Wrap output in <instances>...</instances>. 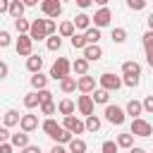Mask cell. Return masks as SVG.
I'll list each match as a JSON object with an SVG mask.
<instances>
[{"instance_id": "cell-1", "label": "cell", "mask_w": 153, "mask_h": 153, "mask_svg": "<svg viewBox=\"0 0 153 153\" xmlns=\"http://www.w3.org/2000/svg\"><path fill=\"white\" fill-rule=\"evenodd\" d=\"M69 69H72V62H69L67 57H57V60L53 62V67H50V76H53L55 81H62V79L69 76Z\"/></svg>"}, {"instance_id": "cell-2", "label": "cell", "mask_w": 153, "mask_h": 153, "mask_svg": "<svg viewBox=\"0 0 153 153\" xmlns=\"http://www.w3.org/2000/svg\"><path fill=\"white\" fill-rule=\"evenodd\" d=\"M98 81H100V88H105L108 93H110V91H117V88H122V84H124V79L115 76L112 72H105V74H100V76H98Z\"/></svg>"}, {"instance_id": "cell-3", "label": "cell", "mask_w": 153, "mask_h": 153, "mask_svg": "<svg viewBox=\"0 0 153 153\" xmlns=\"http://www.w3.org/2000/svg\"><path fill=\"white\" fill-rule=\"evenodd\" d=\"M124 115H127V110H122L120 105H105V120L110 124H115V127L124 124Z\"/></svg>"}, {"instance_id": "cell-4", "label": "cell", "mask_w": 153, "mask_h": 153, "mask_svg": "<svg viewBox=\"0 0 153 153\" xmlns=\"http://www.w3.org/2000/svg\"><path fill=\"white\" fill-rule=\"evenodd\" d=\"M129 134H134V136H141V139H146V136H151L153 134V127H151V122H146V120H131V131Z\"/></svg>"}, {"instance_id": "cell-5", "label": "cell", "mask_w": 153, "mask_h": 153, "mask_svg": "<svg viewBox=\"0 0 153 153\" xmlns=\"http://www.w3.org/2000/svg\"><path fill=\"white\" fill-rule=\"evenodd\" d=\"M41 12H43L48 19H55V17H60V12H62V2H60V0H43V2H41Z\"/></svg>"}, {"instance_id": "cell-6", "label": "cell", "mask_w": 153, "mask_h": 153, "mask_svg": "<svg viewBox=\"0 0 153 153\" xmlns=\"http://www.w3.org/2000/svg\"><path fill=\"white\" fill-rule=\"evenodd\" d=\"M31 50H33V41H31V36H19V38H17V55H22V57L29 60V57L33 55Z\"/></svg>"}, {"instance_id": "cell-7", "label": "cell", "mask_w": 153, "mask_h": 153, "mask_svg": "<svg viewBox=\"0 0 153 153\" xmlns=\"http://www.w3.org/2000/svg\"><path fill=\"white\" fill-rule=\"evenodd\" d=\"M62 127H65L67 131H72V134H81V131H86V122H81V120L74 117V115L65 117V120H62Z\"/></svg>"}, {"instance_id": "cell-8", "label": "cell", "mask_w": 153, "mask_h": 153, "mask_svg": "<svg viewBox=\"0 0 153 153\" xmlns=\"http://www.w3.org/2000/svg\"><path fill=\"white\" fill-rule=\"evenodd\" d=\"M31 41H43L48 38V31H45V19H33L31 22Z\"/></svg>"}, {"instance_id": "cell-9", "label": "cell", "mask_w": 153, "mask_h": 153, "mask_svg": "<svg viewBox=\"0 0 153 153\" xmlns=\"http://www.w3.org/2000/svg\"><path fill=\"white\" fill-rule=\"evenodd\" d=\"M93 96H79V100H76V110L84 115V117H91L93 115Z\"/></svg>"}, {"instance_id": "cell-10", "label": "cell", "mask_w": 153, "mask_h": 153, "mask_svg": "<svg viewBox=\"0 0 153 153\" xmlns=\"http://www.w3.org/2000/svg\"><path fill=\"white\" fill-rule=\"evenodd\" d=\"M122 74L131 76V79H141V65L134 60H127V62H122Z\"/></svg>"}, {"instance_id": "cell-11", "label": "cell", "mask_w": 153, "mask_h": 153, "mask_svg": "<svg viewBox=\"0 0 153 153\" xmlns=\"http://www.w3.org/2000/svg\"><path fill=\"white\" fill-rule=\"evenodd\" d=\"M110 19H112V14H110V10H108V7H100V10L93 14V24H96V29L108 26V24H110Z\"/></svg>"}, {"instance_id": "cell-12", "label": "cell", "mask_w": 153, "mask_h": 153, "mask_svg": "<svg viewBox=\"0 0 153 153\" xmlns=\"http://www.w3.org/2000/svg\"><path fill=\"white\" fill-rule=\"evenodd\" d=\"M22 131L31 134L33 129H38V115H22V122H19Z\"/></svg>"}, {"instance_id": "cell-13", "label": "cell", "mask_w": 153, "mask_h": 153, "mask_svg": "<svg viewBox=\"0 0 153 153\" xmlns=\"http://www.w3.org/2000/svg\"><path fill=\"white\" fill-rule=\"evenodd\" d=\"M41 129L45 131V136H50V139H55V136H57V134L62 131V124H57V122H55L53 117H48V120H45V122L41 124Z\"/></svg>"}, {"instance_id": "cell-14", "label": "cell", "mask_w": 153, "mask_h": 153, "mask_svg": "<svg viewBox=\"0 0 153 153\" xmlns=\"http://www.w3.org/2000/svg\"><path fill=\"white\" fill-rule=\"evenodd\" d=\"M79 91L84 93V96H88V93H93L96 91V79L93 76H79Z\"/></svg>"}, {"instance_id": "cell-15", "label": "cell", "mask_w": 153, "mask_h": 153, "mask_svg": "<svg viewBox=\"0 0 153 153\" xmlns=\"http://www.w3.org/2000/svg\"><path fill=\"white\" fill-rule=\"evenodd\" d=\"M74 110H76V103H74V100H69V98H62V100L57 103V112H60V115H65V117L74 115Z\"/></svg>"}, {"instance_id": "cell-16", "label": "cell", "mask_w": 153, "mask_h": 153, "mask_svg": "<svg viewBox=\"0 0 153 153\" xmlns=\"http://www.w3.org/2000/svg\"><path fill=\"white\" fill-rule=\"evenodd\" d=\"M10 143H12L14 148H22V151H24L26 146H31V143H29V134H26V131H17V134H12Z\"/></svg>"}, {"instance_id": "cell-17", "label": "cell", "mask_w": 153, "mask_h": 153, "mask_svg": "<svg viewBox=\"0 0 153 153\" xmlns=\"http://www.w3.org/2000/svg\"><path fill=\"white\" fill-rule=\"evenodd\" d=\"M24 10H26V5L19 2V0H12V2H10V17H12L14 22H17V19H24V17H22Z\"/></svg>"}, {"instance_id": "cell-18", "label": "cell", "mask_w": 153, "mask_h": 153, "mask_svg": "<svg viewBox=\"0 0 153 153\" xmlns=\"http://www.w3.org/2000/svg\"><path fill=\"white\" fill-rule=\"evenodd\" d=\"M84 57H86L88 62H96V60H100V57H103V48H100V45H86Z\"/></svg>"}, {"instance_id": "cell-19", "label": "cell", "mask_w": 153, "mask_h": 153, "mask_svg": "<svg viewBox=\"0 0 153 153\" xmlns=\"http://www.w3.org/2000/svg\"><path fill=\"white\" fill-rule=\"evenodd\" d=\"M41 67H43V57H41V55H31V57L26 60V69H29L31 74H41Z\"/></svg>"}, {"instance_id": "cell-20", "label": "cell", "mask_w": 153, "mask_h": 153, "mask_svg": "<svg viewBox=\"0 0 153 153\" xmlns=\"http://www.w3.org/2000/svg\"><path fill=\"white\" fill-rule=\"evenodd\" d=\"M141 112H143V103L131 98V100L127 103V115H131V120H139V115H141Z\"/></svg>"}, {"instance_id": "cell-21", "label": "cell", "mask_w": 153, "mask_h": 153, "mask_svg": "<svg viewBox=\"0 0 153 153\" xmlns=\"http://www.w3.org/2000/svg\"><path fill=\"white\" fill-rule=\"evenodd\" d=\"M19 122H22V115H19L17 110H7L5 117H2V127H7V129L14 127V124H19Z\"/></svg>"}, {"instance_id": "cell-22", "label": "cell", "mask_w": 153, "mask_h": 153, "mask_svg": "<svg viewBox=\"0 0 153 153\" xmlns=\"http://www.w3.org/2000/svg\"><path fill=\"white\" fill-rule=\"evenodd\" d=\"M74 33H76L74 22H62V24H60V29H57V36H62V38H72Z\"/></svg>"}, {"instance_id": "cell-23", "label": "cell", "mask_w": 153, "mask_h": 153, "mask_svg": "<svg viewBox=\"0 0 153 153\" xmlns=\"http://www.w3.org/2000/svg\"><path fill=\"white\" fill-rule=\"evenodd\" d=\"M72 69H74L79 76H86V74H88V60H86V57H76V60L72 62Z\"/></svg>"}, {"instance_id": "cell-24", "label": "cell", "mask_w": 153, "mask_h": 153, "mask_svg": "<svg viewBox=\"0 0 153 153\" xmlns=\"http://www.w3.org/2000/svg\"><path fill=\"white\" fill-rule=\"evenodd\" d=\"M91 22H93V17H88L86 12H81V14L74 17V26H76V29H86V31H88V29H91Z\"/></svg>"}, {"instance_id": "cell-25", "label": "cell", "mask_w": 153, "mask_h": 153, "mask_svg": "<svg viewBox=\"0 0 153 153\" xmlns=\"http://www.w3.org/2000/svg\"><path fill=\"white\" fill-rule=\"evenodd\" d=\"M60 88H62V93H72V91H76V88H79V79L67 76V79H62V81H60Z\"/></svg>"}, {"instance_id": "cell-26", "label": "cell", "mask_w": 153, "mask_h": 153, "mask_svg": "<svg viewBox=\"0 0 153 153\" xmlns=\"http://www.w3.org/2000/svg\"><path fill=\"white\" fill-rule=\"evenodd\" d=\"M24 105L31 110V108H41V96H38V91H31V93H26L24 96Z\"/></svg>"}, {"instance_id": "cell-27", "label": "cell", "mask_w": 153, "mask_h": 153, "mask_svg": "<svg viewBox=\"0 0 153 153\" xmlns=\"http://www.w3.org/2000/svg\"><path fill=\"white\" fill-rule=\"evenodd\" d=\"M31 86H33L36 91H45V86H48V76H45V74H33V76H31Z\"/></svg>"}, {"instance_id": "cell-28", "label": "cell", "mask_w": 153, "mask_h": 153, "mask_svg": "<svg viewBox=\"0 0 153 153\" xmlns=\"http://www.w3.org/2000/svg\"><path fill=\"white\" fill-rule=\"evenodd\" d=\"M69 41H72V48H76V50H86V45H88L86 43V33H74Z\"/></svg>"}, {"instance_id": "cell-29", "label": "cell", "mask_w": 153, "mask_h": 153, "mask_svg": "<svg viewBox=\"0 0 153 153\" xmlns=\"http://www.w3.org/2000/svg\"><path fill=\"white\" fill-rule=\"evenodd\" d=\"M14 29L19 31V36H29V33H31V22H26V19H17V22H14Z\"/></svg>"}, {"instance_id": "cell-30", "label": "cell", "mask_w": 153, "mask_h": 153, "mask_svg": "<svg viewBox=\"0 0 153 153\" xmlns=\"http://www.w3.org/2000/svg\"><path fill=\"white\" fill-rule=\"evenodd\" d=\"M98 41H100V29L91 26V29L86 31V43H88V45H98Z\"/></svg>"}, {"instance_id": "cell-31", "label": "cell", "mask_w": 153, "mask_h": 153, "mask_svg": "<svg viewBox=\"0 0 153 153\" xmlns=\"http://www.w3.org/2000/svg\"><path fill=\"white\" fill-rule=\"evenodd\" d=\"M69 153H86V141L84 139H72V143H69Z\"/></svg>"}, {"instance_id": "cell-32", "label": "cell", "mask_w": 153, "mask_h": 153, "mask_svg": "<svg viewBox=\"0 0 153 153\" xmlns=\"http://www.w3.org/2000/svg\"><path fill=\"white\" fill-rule=\"evenodd\" d=\"M131 143H134V134H120L117 136V146L120 148H129L131 151Z\"/></svg>"}, {"instance_id": "cell-33", "label": "cell", "mask_w": 153, "mask_h": 153, "mask_svg": "<svg viewBox=\"0 0 153 153\" xmlns=\"http://www.w3.org/2000/svg\"><path fill=\"white\" fill-rule=\"evenodd\" d=\"M100 129V120L96 117V115H91V117H86V131H91V134H96Z\"/></svg>"}, {"instance_id": "cell-34", "label": "cell", "mask_w": 153, "mask_h": 153, "mask_svg": "<svg viewBox=\"0 0 153 153\" xmlns=\"http://www.w3.org/2000/svg\"><path fill=\"white\" fill-rule=\"evenodd\" d=\"M45 45H48V50H53V53L60 50V48H62V36H50V38L45 41Z\"/></svg>"}, {"instance_id": "cell-35", "label": "cell", "mask_w": 153, "mask_h": 153, "mask_svg": "<svg viewBox=\"0 0 153 153\" xmlns=\"http://www.w3.org/2000/svg\"><path fill=\"white\" fill-rule=\"evenodd\" d=\"M108 98H110V93H108L105 88L93 91V103H103V105H108Z\"/></svg>"}, {"instance_id": "cell-36", "label": "cell", "mask_w": 153, "mask_h": 153, "mask_svg": "<svg viewBox=\"0 0 153 153\" xmlns=\"http://www.w3.org/2000/svg\"><path fill=\"white\" fill-rule=\"evenodd\" d=\"M112 41H115V43H124V41H127V31H124L122 26L112 29Z\"/></svg>"}, {"instance_id": "cell-37", "label": "cell", "mask_w": 153, "mask_h": 153, "mask_svg": "<svg viewBox=\"0 0 153 153\" xmlns=\"http://www.w3.org/2000/svg\"><path fill=\"white\" fill-rule=\"evenodd\" d=\"M143 50H146V55L153 53V31H146L143 33Z\"/></svg>"}, {"instance_id": "cell-38", "label": "cell", "mask_w": 153, "mask_h": 153, "mask_svg": "<svg viewBox=\"0 0 153 153\" xmlns=\"http://www.w3.org/2000/svg\"><path fill=\"white\" fill-rule=\"evenodd\" d=\"M117 141H105L103 146H100V153H117Z\"/></svg>"}, {"instance_id": "cell-39", "label": "cell", "mask_w": 153, "mask_h": 153, "mask_svg": "<svg viewBox=\"0 0 153 153\" xmlns=\"http://www.w3.org/2000/svg\"><path fill=\"white\" fill-rule=\"evenodd\" d=\"M57 112V105L55 103H43L41 105V115H55Z\"/></svg>"}, {"instance_id": "cell-40", "label": "cell", "mask_w": 153, "mask_h": 153, "mask_svg": "<svg viewBox=\"0 0 153 153\" xmlns=\"http://www.w3.org/2000/svg\"><path fill=\"white\" fill-rule=\"evenodd\" d=\"M127 7H129L131 12H139V10H143V7H146V2H143V0H129V2H127Z\"/></svg>"}, {"instance_id": "cell-41", "label": "cell", "mask_w": 153, "mask_h": 153, "mask_svg": "<svg viewBox=\"0 0 153 153\" xmlns=\"http://www.w3.org/2000/svg\"><path fill=\"white\" fill-rule=\"evenodd\" d=\"M57 29H60V26H57L53 19H45V31H48V38H50V36H57V33H55Z\"/></svg>"}, {"instance_id": "cell-42", "label": "cell", "mask_w": 153, "mask_h": 153, "mask_svg": "<svg viewBox=\"0 0 153 153\" xmlns=\"http://www.w3.org/2000/svg\"><path fill=\"white\" fill-rule=\"evenodd\" d=\"M38 96H41V105L43 103H53V93L45 88V91H38Z\"/></svg>"}, {"instance_id": "cell-43", "label": "cell", "mask_w": 153, "mask_h": 153, "mask_svg": "<svg viewBox=\"0 0 153 153\" xmlns=\"http://www.w3.org/2000/svg\"><path fill=\"white\" fill-rule=\"evenodd\" d=\"M143 112H151L153 115V96H146L143 98Z\"/></svg>"}, {"instance_id": "cell-44", "label": "cell", "mask_w": 153, "mask_h": 153, "mask_svg": "<svg viewBox=\"0 0 153 153\" xmlns=\"http://www.w3.org/2000/svg\"><path fill=\"white\" fill-rule=\"evenodd\" d=\"M10 43H12V38H10V33H7V31H0V45H2V48H7Z\"/></svg>"}, {"instance_id": "cell-45", "label": "cell", "mask_w": 153, "mask_h": 153, "mask_svg": "<svg viewBox=\"0 0 153 153\" xmlns=\"http://www.w3.org/2000/svg\"><path fill=\"white\" fill-rule=\"evenodd\" d=\"M10 139H12V134H10V129H7V127H0V141H2V143H7Z\"/></svg>"}, {"instance_id": "cell-46", "label": "cell", "mask_w": 153, "mask_h": 153, "mask_svg": "<svg viewBox=\"0 0 153 153\" xmlns=\"http://www.w3.org/2000/svg\"><path fill=\"white\" fill-rule=\"evenodd\" d=\"M7 74H10V67H7V62H2L0 65V79H5Z\"/></svg>"}, {"instance_id": "cell-47", "label": "cell", "mask_w": 153, "mask_h": 153, "mask_svg": "<svg viewBox=\"0 0 153 153\" xmlns=\"http://www.w3.org/2000/svg\"><path fill=\"white\" fill-rule=\"evenodd\" d=\"M124 86H139V79H131V76H124Z\"/></svg>"}, {"instance_id": "cell-48", "label": "cell", "mask_w": 153, "mask_h": 153, "mask_svg": "<svg viewBox=\"0 0 153 153\" xmlns=\"http://www.w3.org/2000/svg\"><path fill=\"white\" fill-rule=\"evenodd\" d=\"M12 148H14V146H12L10 141H7V143H0V153H12Z\"/></svg>"}, {"instance_id": "cell-49", "label": "cell", "mask_w": 153, "mask_h": 153, "mask_svg": "<svg viewBox=\"0 0 153 153\" xmlns=\"http://www.w3.org/2000/svg\"><path fill=\"white\" fill-rule=\"evenodd\" d=\"M22 153H41V146H26Z\"/></svg>"}, {"instance_id": "cell-50", "label": "cell", "mask_w": 153, "mask_h": 153, "mask_svg": "<svg viewBox=\"0 0 153 153\" xmlns=\"http://www.w3.org/2000/svg\"><path fill=\"white\" fill-rule=\"evenodd\" d=\"M76 5H79L81 10H86V7H91V0H76Z\"/></svg>"}, {"instance_id": "cell-51", "label": "cell", "mask_w": 153, "mask_h": 153, "mask_svg": "<svg viewBox=\"0 0 153 153\" xmlns=\"http://www.w3.org/2000/svg\"><path fill=\"white\" fill-rule=\"evenodd\" d=\"M50 153H67V151H65V148H62V146H60V143H55V146H53V151H50Z\"/></svg>"}, {"instance_id": "cell-52", "label": "cell", "mask_w": 153, "mask_h": 153, "mask_svg": "<svg viewBox=\"0 0 153 153\" xmlns=\"http://www.w3.org/2000/svg\"><path fill=\"white\" fill-rule=\"evenodd\" d=\"M146 62H148V67L153 69V53H148V55H146Z\"/></svg>"}, {"instance_id": "cell-53", "label": "cell", "mask_w": 153, "mask_h": 153, "mask_svg": "<svg viewBox=\"0 0 153 153\" xmlns=\"http://www.w3.org/2000/svg\"><path fill=\"white\" fill-rule=\"evenodd\" d=\"M146 22H148V31H153V12L148 14V19H146Z\"/></svg>"}, {"instance_id": "cell-54", "label": "cell", "mask_w": 153, "mask_h": 153, "mask_svg": "<svg viewBox=\"0 0 153 153\" xmlns=\"http://www.w3.org/2000/svg\"><path fill=\"white\" fill-rule=\"evenodd\" d=\"M36 2H38V0H24V5H26V7H36Z\"/></svg>"}, {"instance_id": "cell-55", "label": "cell", "mask_w": 153, "mask_h": 153, "mask_svg": "<svg viewBox=\"0 0 153 153\" xmlns=\"http://www.w3.org/2000/svg\"><path fill=\"white\" fill-rule=\"evenodd\" d=\"M129 153H146V151H143V148H139V146H134V148H131Z\"/></svg>"}]
</instances>
